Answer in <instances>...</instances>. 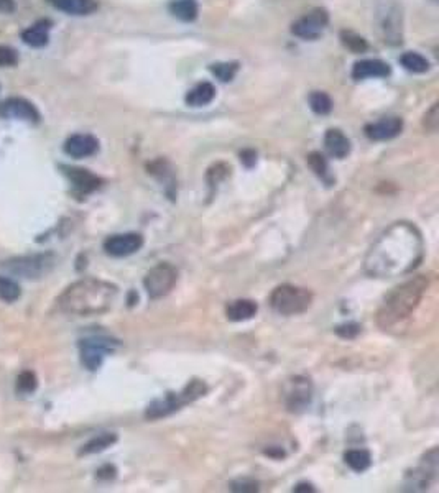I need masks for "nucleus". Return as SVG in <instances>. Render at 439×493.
I'll return each instance as SVG.
<instances>
[{"label": "nucleus", "instance_id": "obj_1", "mask_svg": "<svg viewBox=\"0 0 439 493\" xmlns=\"http://www.w3.org/2000/svg\"><path fill=\"white\" fill-rule=\"evenodd\" d=\"M425 254L418 227L410 222H395L367 251L363 270L372 278H395L413 271Z\"/></svg>", "mask_w": 439, "mask_h": 493}, {"label": "nucleus", "instance_id": "obj_2", "mask_svg": "<svg viewBox=\"0 0 439 493\" xmlns=\"http://www.w3.org/2000/svg\"><path fill=\"white\" fill-rule=\"evenodd\" d=\"M119 288L98 278H83L69 285L58 298V308L71 316H99L114 306Z\"/></svg>", "mask_w": 439, "mask_h": 493}, {"label": "nucleus", "instance_id": "obj_3", "mask_svg": "<svg viewBox=\"0 0 439 493\" xmlns=\"http://www.w3.org/2000/svg\"><path fill=\"white\" fill-rule=\"evenodd\" d=\"M428 285H430L428 276L418 275L390 291L377 313V324L380 328L383 331H393L406 323L420 306Z\"/></svg>", "mask_w": 439, "mask_h": 493}, {"label": "nucleus", "instance_id": "obj_4", "mask_svg": "<svg viewBox=\"0 0 439 493\" xmlns=\"http://www.w3.org/2000/svg\"><path fill=\"white\" fill-rule=\"evenodd\" d=\"M55 265L56 256L50 251H43V254L12 256V259L2 261L0 268L9 275L25 278V280H38V278L48 275Z\"/></svg>", "mask_w": 439, "mask_h": 493}, {"label": "nucleus", "instance_id": "obj_5", "mask_svg": "<svg viewBox=\"0 0 439 493\" xmlns=\"http://www.w3.org/2000/svg\"><path fill=\"white\" fill-rule=\"evenodd\" d=\"M207 391V387L200 380H192L190 385H186L183 391L180 393H168L163 398H158L152 401L148 405L145 416L150 420H160V417H165L171 415V412L178 411L183 408L185 405L192 403V401L205 396Z\"/></svg>", "mask_w": 439, "mask_h": 493}, {"label": "nucleus", "instance_id": "obj_6", "mask_svg": "<svg viewBox=\"0 0 439 493\" xmlns=\"http://www.w3.org/2000/svg\"><path fill=\"white\" fill-rule=\"evenodd\" d=\"M313 303V293L306 288L293 285H282L275 288L270 296V304L275 313L282 316L301 314Z\"/></svg>", "mask_w": 439, "mask_h": 493}, {"label": "nucleus", "instance_id": "obj_7", "mask_svg": "<svg viewBox=\"0 0 439 493\" xmlns=\"http://www.w3.org/2000/svg\"><path fill=\"white\" fill-rule=\"evenodd\" d=\"M117 342L103 336L86 337L79 342V352H81L83 365L94 372L103 365L104 358L115 351Z\"/></svg>", "mask_w": 439, "mask_h": 493}, {"label": "nucleus", "instance_id": "obj_8", "mask_svg": "<svg viewBox=\"0 0 439 493\" xmlns=\"http://www.w3.org/2000/svg\"><path fill=\"white\" fill-rule=\"evenodd\" d=\"M176 281H178L176 268L170 264H158L143 278V286H145L150 298L158 299L167 296L171 289L175 288Z\"/></svg>", "mask_w": 439, "mask_h": 493}, {"label": "nucleus", "instance_id": "obj_9", "mask_svg": "<svg viewBox=\"0 0 439 493\" xmlns=\"http://www.w3.org/2000/svg\"><path fill=\"white\" fill-rule=\"evenodd\" d=\"M438 477V449L428 452L421 459L418 467L406 475V490L423 492L430 487Z\"/></svg>", "mask_w": 439, "mask_h": 493}, {"label": "nucleus", "instance_id": "obj_10", "mask_svg": "<svg viewBox=\"0 0 439 493\" xmlns=\"http://www.w3.org/2000/svg\"><path fill=\"white\" fill-rule=\"evenodd\" d=\"M329 24V14L324 9H313L291 25V33L303 40H316Z\"/></svg>", "mask_w": 439, "mask_h": 493}, {"label": "nucleus", "instance_id": "obj_11", "mask_svg": "<svg viewBox=\"0 0 439 493\" xmlns=\"http://www.w3.org/2000/svg\"><path fill=\"white\" fill-rule=\"evenodd\" d=\"M0 115L29 123H40L41 114L31 100L25 98H9L0 104Z\"/></svg>", "mask_w": 439, "mask_h": 493}, {"label": "nucleus", "instance_id": "obj_12", "mask_svg": "<svg viewBox=\"0 0 439 493\" xmlns=\"http://www.w3.org/2000/svg\"><path fill=\"white\" fill-rule=\"evenodd\" d=\"M61 170H63V173L66 175L69 183H71L74 194L79 196V197L88 196V194H91V192L98 191L100 185H103V180H100L98 175L91 173V171L86 170V168H76V166H61Z\"/></svg>", "mask_w": 439, "mask_h": 493}, {"label": "nucleus", "instance_id": "obj_13", "mask_svg": "<svg viewBox=\"0 0 439 493\" xmlns=\"http://www.w3.org/2000/svg\"><path fill=\"white\" fill-rule=\"evenodd\" d=\"M313 398V383L306 377H294L290 380L286 388V406L290 411H303L306 406L311 403Z\"/></svg>", "mask_w": 439, "mask_h": 493}, {"label": "nucleus", "instance_id": "obj_14", "mask_svg": "<svg viewBox=\"0 0 439 493\" xmlns=\"http://www.w3.org/2000/svg\"><path fill=\"white\" fill-rule=\"evenodd\" d=\"M143 246V237L140 234H117L105 239L104 250L107 255L122 259V256L133 255Z\"/></svg>", "mask_w": 439, "mask_h": 493}, {"label": "nucleus", "instance_id": "obj_15", "mask_svg": "<svg viewBox=\"0 0 439 493\" xmlns=\"http://www.w3.org/2000/svg\"><path fill=\"white\" fill-rule=\"evenodd\" d=\"M64 152L76 160L93 157L99 152V140L89 133H74L64 142Z\"/></svg>", "mask_w": 439, "mask_h": 493}, {"label": "nucleus", "instance_id": "obj_16", "mask_svg": "<svg viewBox=\"0 0 439 493\" xmlns=\"http://www.w3.org/2000/svg\"><path fill=\"white\" fill-rule=\"evenodd\" d=\"M401 130H403V120L400 117H387V119L368 123L366 127V135L373 142H385L398 137Z\"/></svg>", "mask_w": 439, "mask_h": 493}, {"label": "nucleus", "instance_id": "obj_17", "mask_svg": "<svg viewBox=\"0 0 439 493\" xmlns=\"http://www.w3.org/2000/svg\"><path fill=\"white\" fill-rule=\"evenodd\" d=\"M392 73V69L382 60H362L357 61L352 68V78L356 81L368 78H387Z\"/></svg>", "mask_w": 439, "mask_h": 493}, {"label": "nucleus", "instance_id": "obj_18", "mask_svg": "<svg viewBox=\"0 0 439 493\" xmlns=\"http://www.w3.org/2000/svg\"><path fill=\"white\" fill-rule=\"evenodd\" d=\"M324 147L331 157L337 160L346 158L351 153V140L339 128H329L324 135Z\"/></svg>", "mask_w": 439, "mask_h": 493}, {"label": "nucleus", "instance_id": "obj_19", "mask_svg": "<svg viewBox=\"0 0 439 493\" xmlns=\"http://www.w3.org/2000/svg\"><path fill=\"white\" fill-rule=\"evenodd\" d=\"M50 30H51L50 21L40 20L21 31V40H24L25 45H29L31 48H43L48 45V41H50Z\"/></svg>", "mask_w": 439, "mask_h": 493}, {"label": "nucleus", "instance_id": "obj_20", "mask_svg": "<svg viewBox=\"0 0 439 493\" xmlns=\"http://www.w3.org/2000/svg\"><path fill=\"white\" fill-rule=\"evenodd\" d=\"M48 2L56 10H60V12H64L68 15H76V17L89 15L98 9V2H95V0H48Z\"/></svg>", "mask_w": 439, "mask_h": 493}, {"label": "nucleus", "instance_id": "obj_21", "mask_svg": "<svg viewBox=\"0 0 439 493\" xmlns=\"http://www.w3.org/2000/svg\"><path fill=\"white\" fill-rule=\"evenodd\" d=\"M257 311H259V306L252 299H235V301H230L227 304L226 316L232 323H242V321L254 318Z\"/></svg>", "mask_w": 439, "mask_h": 493}, {"label": "nucleus", "instance_id": "obj_22", "mask_svg": "<svg viewBox=\"0 0 439 493\" xmlns=\"http://www.w3.org/2000/svg\"><path fill=\"white\" fill-rule=\"evenodd\" d=\"M216 98V88L211 83H200L186 94V104L191 107H202L211 104Z\"/></svg>", "mask_w": 439, "mask_h": 493}, {"label": "nucleus", "instance_id": "obj_23", "mask_svg": "<svg viewBox=\"0 0 439 493\" xmlns=\"http://www.w3.org/2000/svg\"><path fill=\"white\" fill-rule=\"evenodd\" d=\"M197 12L200 9H197L196 0H173L170 4V14L181 21L196 20Z\"/></svg>", "mask_w": 439, "mask_h": 493}, {"label": "nucleus", "instance_id": "obj_24", "mask_svg": "<svg viewBox=\"0 0 439 493\" xmlns=\"http://www.w3.org/2000/svg\"><path fill=\"white\" fill-rule=\"evenodd\" d=\"M115 442H117V436H115L114 432L99 434V436L93 437L89 442L84 444L83 449H81V452H79V455L99 454V452L105 451V449H109L110 446H114Z\"/></svg>", "mask_w": 439, "mask_h": 493}, {"label": "nucleus", "instance_id": "obj_25", "mask_svg": "<svg viewBox=\"0 0 439 493\" xmlns=\"http://www.w3.org/2000/svg\"><path fill=\"white\" fill-rule=\"evenodd\" d=\"M400 63L406 71L416 73V74H423L430 69V61L416 51H406L405 55H401Z\"/></svg>", "mask_w": 439, "mask_h": 493}, {"label": "nucleus", "instance_id": "obj_26", "mask_svg": "<svg viewBox=\"0 0 439 493\" xmlns=\"http://www.w3.org/2000/svg\"><path fill=\"white\" fill-rule=\"evenodd\" d=\"M344 460L352 470H356V472H363V470H367L372 464L371 454L363 451V449H352V451H347L344 455Z\"/></svg>", "mask_w": 439, "mask_h": 493}, {"label": "nucleus", "instance_id": "obj_27", "mask_svg": "<svg viewBox=\"0 0 439 493\" xmlns=\"http://www.w3.org/2000/svg\"><path fill=\"white\" fill-rule=\"evenodd\" d=\"M308 165H309V168L314 171V175L319 176V178L323 180L326 185L333 183V178H331V175H329V165H328V162H326V158L323 157V155L318 153V152L309 153L308 155Z\"/></svg>", "mask_w": 439, "mask_h": 493}, {"label": "nucleus", "instance_id": "obj_28", "mask_svg": "<svg viewBox=\"0 0 439 493\" xmlns=\"http://www.w3.org/2000/svg\"><path fill=\"white\" fill-rule=\"evenodd\" d=\"M20 285L12 278L0 275V301L15 303L20 298Z\"/></svg>", "mask_w": 439, "mask_h": 493}, {"label": "nucleus", "instance_id": "obj_29", "mask_svg": "<svg viewBox=\"0 0 439 493\" xmlns=\"http://www.w3.org/2000/svg\"><path fill=\"white\" fill-rule=\"evenodd\" d=\"M309 107L314 114L318 115H328L331 110H333V100L326 93H321V90H314L309 95Z\"/></svg>", "mask_w": 439, "mask_h": 493}, {"label": "nucleus", "instance_id": "obj_30", "mask_svg": "<svg viewBox=\"0 0 439 493\" xmlns=\"http://www.w3.org/2000/svg\"><path fill=\"white\" fill-rule=\"evenodd\" d=\"M239 71V63L230 61V63H216L211 66V73L216 76L219 81L229 83L235 78V74Z\"/></svg>", "mask_w": 439, "mask_h": 493}, {"label": "nucleus", "instance_id": "obj_31", "mask_svg": "<svg viewBox=\"0 0 439 493\" xmlns=\"http://www.w3.org/2000/svg\"><path fill=\"white\" fill-rule=\"evenodd\" d=\"M341 41L347 50H351L352 53H363L368 48L366 38H362L361 35L354 33V31L344 30L341 31Z\"/></svg>", "mask_w": 439, "mask_h": 493}, {"label": "nucleus", "instance_id": "obj_32", "mask_svg": "<svg viewBox=\"0 0 439 493\" xmlns=\"http://www.w3.org/2000/svg\"><path fill=\"white\" fill-rule=\"evenodd\" d=\"M17 391L21 395H31L33 391L38 387V378H36V375L33 372H30V370H24V372L19 373L17 377Z\"/></svg>", "mask_w": 439, "mask_h": 493}, {"label": "nucleus", "instance_id": "obj_33", "mask_svg": "<svg viewBox=\"0 0 439 493\" xmlns=\"http://www.w3.org/2000/svg\"><path fill=\"white\" fill-rule=\"evenodd\" d=\"M19 64V53L7 45H0V68H14Z\"/></svg>", "mask_w": 439, "mask_h": 493}, {"label": "nucleus", "instance_id": "obj_34", "mask_svg": "<svg viewBox=\"0 0 439 493\" xmlns=\"http://www.w3.org/2000/svg\"><path fill=\"white\" fill-rule=\"evenodd\" d=\"M438 123H439V109L438 104H433V107L425 114V120H423V125L426 127V130L436 132L438 130Z\"/></svg>", "mask_w": 439, "mask_h": 493}, {"label": "nucleus", "instance_id": "obj_35", "mask_svg": "<svg viewBox=\"0 0 439 493\" xmlns=\"http://www.w3.org/2000/svg\"><path fill=\"white\" fill-rule=\"evenodd\" d=\"M336 332L341 337H344V339H352V337H356L358 332H361V326L356 323H347V324L339 326V328L336 329Z\"/></svg>", "mask_w": 439, "mask_h": 493}, {"label": "nucleus", "instance_id": "obj_36", "mask_svg": "<svg viewBox=\"0 0 439 493\" xmlns=\"http://www.w3.org/2000/svg\"><path fill=\"white\" fill-rule=\"evenodd\" d=\"M234 492H257L259 490V485L254 480H237L232 484Z\"/></svg>", "mask_w": 439, "mask_h": 493}, {"label": "nucleus", "instance_id": "obj_37", "mask_svg": "<svg viewBox=\"0 0 439 493\" xmlns=\"http://www.w3.org/2000/svg\"><path fill=\"white\" fill-rule=\"evenodd\" d=\"M240 160L245 163V166H254L257 162V153L252 152V150H244L242 153H240Z\"/></svg>", "mask_w": 439, "mask_h": 493}, {"label": "nucleus", "instance_id": "obj_38", "mask_svg": "<svg viewBox=\"0 0 439 493\" xmlns=\"http://www.w3.org/2000/svg\"><path fill=\"white\" fill-rule=\"evenodd\" d=\"M17 10L15 0H0V14H14Z\"/></svg>", "mask_w": 439, "mask_h": 493}, {"label": "nucleus", "instance_id": "obj_39", "mask_svg": "<svg viewBox=\"0 0 439 493\" xmlns=\"http://www.w3.org/2000/svg\"><path fill=\"white\" fill-rule=\"evenodd\" d=\"M293 492H296V493H299V492H314V489H313V485H309V484H299V485L294 487Z\"/></svg>", "mask_w": 439, "mask_h": 493}]
</instances>
